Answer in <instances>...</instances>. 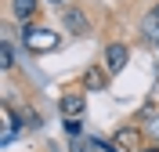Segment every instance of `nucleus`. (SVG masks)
Here are the masks:
<instances>
[{
	"label": "nucleus",
	"instance_id": "nucleus-1",
	"mask_svg": "<svg viewBox=\"0 0 159 152\" xmlns=\"http://www.w3.org/2000/svg\"><path fill=\"white\" fill-rule=\"evenodd\" d=\"M98 4H83V0H72L69 7L58 11V29L65 33V36H72V40H87V36H94L98 33Z\"/></svg>",
	"mask_w": 159,
	"mask_h": 152
},
{
	"label": "nucleus",
	"instance_id": "nucleus-2",
	"mask_svg": "<svg viewBox=\"0 0 159 152\" xmlns=\"http://www.w3.org/2000/svg\"><path fill=\"white\" fill-rule=\"evenodd\" d=\"M18 44L25 47V54H58L65 47V33L54 29V25H43V22H33V25H18Z\"/></svg>",
	"mask_w": 159,
	"mask_h": 152
},
{
	"label": "nucleus",
	"instance_id": "nucleus-3",
	"mask_svg": "<svg viewBox=\"0 0 159 152\" xmlns=\"http://www.w3.org/2000/svg\"><path fill=\"white\" fill-rule=\"evenodd\" d=\"M83 112H87V87H83V80H72L58 94V116L72 120V116H83Z\"/></svg>",
	"mask_w": 159,
	"mask_h": 152
},
{
	"label": "nucleus",
	"instance_id": "nucleus-4",
	"mask_svg": "<svg viewBox=\"0 0 159 152\" xmlns=\"http://www.w3.org/2000/svg\"><path fill=\"white\" fill-rule=\"evenodd\" d=\"M112 141H116L123 152H138L141 145H145V131H141V123L130 116V120H123L116 131H112Z\"/></svg>",
	"mask_w": 159,
	"mask_h": 152
},
{
	"label": "nucleus",
	"instance_id": "nucleus-5",
	"mask_svg": "<svg viewBox=\"0 0 159 152\" xmlns=\"http://www.w3.org/2000/svg\"><path fill=\"white\" fill-rule=\"evenodd\" d=\"M101 62H105V69H109L112 76H119V72L127 69V62H130V44L127 40H105Z\"/></svg>",
	"mask_w": 159,
	"mask_h": 152
},
{
	"label": "nucleus",
	"instance_id": "nucleus-6",
	"mask_svg": "<svg viewBox=\"0 0 159 152\" xmlns=\"http://www.w3.org/2000/svg\"><path fill=\"white\" fill-rule=\"evenodd\" d=\"M43 15V0H7V18L18 25H33Z\"/></svg>",
	"mask_w": 159,
	"mask_h": 152
},
{
	"label": "nucleus",
	"instance_id": "nucleus-7",
	"mask_svg": "<svg viewBox=\"0 0 159 152\" xmlns=\"http://www.w3.org/2000/svg\"><path fill=\"white\" fill-rule=\"evenodd\" d=\"M80 80H83L87 94H101V91H109V83H112V72L105 69V62H90L87 69L80 72Z\"/></svg>",
	"mask_w": 159,
	"mask_h": 152
},
{
	"label": "nucleus",
	"instance_id": "nucleus-8",
	"mask_svg": "<svg viewBox=\"0 0 159 152\" xmlns=\"http://www.w3.org/2000/svg\"><path fill=\"white\" fill-rule=\"evenodd\" d=\"M138 36H141V44H148L152 51L159 47V0L152 4L145 15H141V25H138Z\"/></svg>",
	"mask_w": 159,
	"mask_h": 152
},
{
	"label": "nucleus",
	"instance_id": "nucleus-9",
	"mask_svg": "<svg viewBox=\"0 0 159 152\" xmlns=\"http://www.w3.org/2000/svg\"><path fill=\"white\" fill-rule=\"evenodd\" d=\"M134 120L141 123L145 141H156V145H159V105H156V101H145V109H141Z\"/></svg>",
	"mask_w": 159,
	"mask_h": 152
},
{
	"label": "nucleus",
	"instance_id": "nucleus-10",
	"mask_svg": "<svg viewBox=\"0 0 159 152\" xmlns=\"http://www.w3.org/2000/svg\"><path fill=\"white\" fill-rule=\"evenodd\" d=\"M18 44L11 40V36H4V44H0V69H4V76H11L15 72V62H18Z\"/></svg>",
	"mask_w": 159,
	"mask_h": 152
},
{
	"label": "nucleus",
	"instance_id": "nucleus-11",
	"mask_svg": "<svg viewBox=\"0 0 159 152\" xmlns=\"http://www.w3.org/2000/svg\"><path fill=\"white\" fill-rule=\"evenodd\" d=\"M69 152H101V145L90 134H76V138H69Z\"/></svg>",
	"mask_w": 159,
	"mask_h": 152
},
{
	"label": "nucleus",
	"instance_id": "nucleus-12",
	"mask_svg": "<svg viewBox=\"0 0 159 152\" xmlns=\"http://www.w3.org/2000/svg\"><path fill=\"white\" fill-rule=\"evenodd\" d=\"M61 131L69 134V138H76V134L83 131V116H72V120H61Z\"/></svg>",
	"mask_w": 159,
	"mask_h": 152
},
{
	"label": "nucleus",
	"instance_id": "nucleus-13",
	"mask_svg": "<svg viewBox=\"0 0 159 152\" xmlns=\"http://www.w3.org/2000/svg\"><path fill=\"white\" fill-rule=\"evenodd\" d=\"M43 4H47V7H58V11H61V7H69L72 0H43Z\"/></svg>",
	"mask_w": 159,
	"mask_h": 152
},
{
	"label": "nucleus",
	"instance_id": "nucleus-14",
	"mask_svg": "<svg viewBox=\"0 0 159 152\" xmlns=\"http://www.w3.org/2000/svg\"><path fill=\"white\" fill-rule=\"evenodd\" d=\"M138 152H159V145H156V141H145V145H141Z\"/></svg>",
	"mask_w": 159,
	"mask_h": 152
},
{
	"label": "nucleus",
	"instance_id": "nucleus-15",
	"mask_svg": "<svg viewBox=\"0 0 159 152\" xmlns=\"http://www.w3.org/2000/svg\"><path fill=\"white\" fill-rule=\"evenodd\" d=\"M156 58H159V47H156Z\"/></svg>",
	"mask_w": 159,
	"mask_h": 152
}]
</instances>
